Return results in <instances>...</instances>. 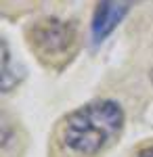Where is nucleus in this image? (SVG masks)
<instances>
[{
    "mask_svg": "<svg viewBox=\"0 0 153 157\" xmlns=\"http://www.w3.org/2000/svg\"><path fill=\"white\" fill-rule=\"evenodd\" d=\"M126 113L113 98H96L63 115L53 132V157H103L120 140Z\"/></svg>",
    "mask_w": 153,
    "mask_h": 157,
    "instance_id": "nucleus-1",
    "label": "nucleus"
},
{
    "mask_svg": "<svg viewBox=\"0 0 153 157\" xmlns=\"http://www.w3.org/2000/svg\"><path fill=\"white\" fill-rule=\"evenodd\" d=\"M25 38L38 61L57 71L73 59L78 50V27L59 17H42L32 21L25 29Z\"/></svg>",
    "mask_w": 153,
    "mask_h": 157,
    "instance_id": "nucleus-2",
    "label": "nucleus"
},
{
    "mask_svg": "<svg viewBox=\"0 0 153 157\" xmlns=\"http://www.w3.org/2000/svg\"><path fill=\"white\" fill-rule=\"evenodd\" d=\"M141 2L145 0H96L92 19H90V38L94 44L105 42L118 29V25L126 19L130 9Z\"/></svg>",
    "mask_w": 153,
    "mask_h": 157,
    "instance_id": "nucleus-3",
    "label": "nucleus"
},
{
    "mask_svg": "<svg viewBox=\"0 0 153 157\" xmlns=\"http://www.w3.org/2000/svg\"><path fill=\"white\" fill-rule=\"evenodd\" d=\"M0 84H2V92H11L13 86L19 84V78L11 73V52H9L6 40H2V73H0Z\"/></svg>",
    "mask_w": 153,
    "mask_h": 157,
    "instance_id": "nucleus-4",
    "label": "nucleus"
},
{
    "mask_svg": "<svg viewBox=\"0 0 153 157\" xmlns=\"http://www.w3.org/2000/svg\"><path fill=\"white\" fill-rule=\"evenodd\" d=\"M136 157H153V143H151V145L141 147L139 153H136Z\"/></svg>",
    "mask_w": 153,
    "mask_h": 157,
    "instance_id": "nucleus-5",
    "label": "nucleus"
},
{
    "mask_svg": "<svg viewBox=\"0 0 153 157\" xmlns=\"http://www.w3.org/2000/svg\"><path fill=\"white\" fill-rule=\"evenodd\" d=\"M149 78H151V84H153V69L149 71Z\"/></svg>",
    "mask_w": 153,
    "mask_h": 157,
    "instance_id": "nucleus-6",
    "label": "nucleus"
}]
</instances>
